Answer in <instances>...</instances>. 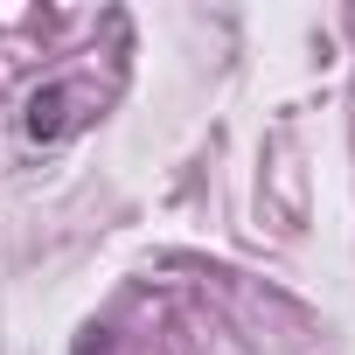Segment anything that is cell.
Segmentation results:
<instances>
[{
  "label": "cell",
  "mask_w": 355,
  "mask_h": 355,
  "mask_svg": "<svg viewBox=\"0 0 355 355\" xmlns=\"http://www.w3.org/2000/svg\"><path fill=\"white\" fill-rule=\"evenodd\" d=\"M70 105H77L70 84H42V91L28 98V112H21L28 139H63V132H70Z\"/></svg>",
  "instance_id": "6da1fadb"
}]
</instances>
